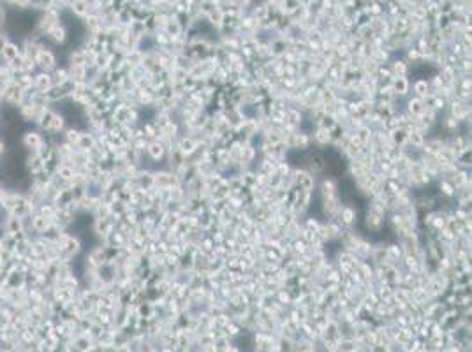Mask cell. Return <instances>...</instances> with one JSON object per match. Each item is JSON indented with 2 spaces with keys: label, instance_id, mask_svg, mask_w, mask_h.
<instances>
[{
  "label": "cell",
  "instance_id": "cell-13",
  "mask_svg": "<svg viewBox=\"0 0 472 352\" xmlns=\"http://www.w3.org/2000/svg\"><path fill=\"white\" fill-rule=\"evenodd\" d=\"M6 151H7V146H6V143H4V141L0 139V162H2V159L6 157Z\"/></svg>",
  "mask_w": 472,
  "mask_h": 352
},
{
  "label": "cell",
  "instance_id": "cell-11",
  "mask_svg": "<svg viewBox=\"0 0 472 352\" xmlns=\"http://www.w3.org/2000/svg\"><path fill=\"white\" fill-rule=\"evenodd\" d=\"M11 41V37L6 34V32H2L0 30V55H2V50H4V46H6L7 43Z\"/></svg>",
  "mask_w": 472,
  "mask_h": 352
},
{
  "label": "cell",
  "instance_id": "cell-12",
  "mask_svg": "<svg viewBox=\"0 0 472 352\" xmlns=\"http://www.w3.org/2000/svg\"><path fill=\"white\" fill-rule=\"evenodd\" d=\"M6 21H7V11H6V7L0 4V30H2V27L6 25Z\"/></svg>",
  "mask_w": 472,
  "mask_h": 352
},
{
  "label": "cell",
  "instance_id": "cell-8",
  "mask_svg": "<svg viewBox=\"0 0 472 352\" xmlns=\"http://www.w3.org/2000/svg\"><path fill=\"white\" fill-rule=\"evenodd\" d=\"M6 285L11 289H23L25 287V271H20V269H11L7 273V280Z\"/></svg>",
  "mask_w": 472,
  "mask_h": 352
},
{
  "label": "cell",
  "instance_id": "cell-6",
  "mask_svg": "<svg viewBox=\"0 0 472 352\" xmlns=\"http://www.w3.org/2000/svg\"><path fill=\"white\" fill-rule=\"evenodd\" d=\"M53 87V81H51L50 72H37L34 74V90L39 92V94H46L50 88Z\"/></svg>",
  "mask_w": 472,
  "mask_h": 352
},
{
  "label": "cell",
  "instance_id": "cell-10",
  "mask_svg": "<svg viewBox=\"0 0 472 352\" xmlns=\"http://www.w3.org/2000/svg\"><path fill=\"white\" fill-rule=\"evenodd\" d=\"M74 173H76V169L72 168L71 164H60V168L57 169V175L58 178H62L64 181H67V183H71L72 181V178H74Z\"/></svg>",
  "mask_w": 472,
  "mask_h": 352
},
{
  "label": "cell",
  "instance_id": "cell-5",
  "mask_svg": "<svg viewBox=\"0 0 472 352\" xmlns=\"http://www.w3.org/2000/svg\"><path fill=\"white\" fill-rule=\"evenodd\" d=\"M2 229L6 234H20L25 231V222L23 218L16 217V215H7L6 220L2 222Z\"/></svg>",
  "mask_w": 472,
  "mask_h": 352
},
{
  "label": "cell",
  "instance_id": "cell-2",
  "mask_svg": "<svg viewBox=\"0 0 472 352\" xmlns=\"http://www.w3.org/2000/svg\"><path fill=\"white\" fill-rule=\"evenodd\" d=\"M34 62H35V67H37V70H41V72H51V70L58 65L57 53H55L50 46L41 48L39 55L35 57Z\"/></svg>",
  "mask_w": 472,
  "mask_h": 352
},
{
  "label": "cell",
  "instance_id": "cell-3",
  "mask_svg": "<svg viewBox=\"0 0 472 352\" xmlns=\"http://www.w3.org/2000/svg\"><path fill=\"white\" fill-rule=\"evenodd\" d=\"M34 211H35L34 203L27 198L25 192H21L20 198H18V201H16V205H14L13 211H11V215H16V217H20V218H25V217H30Z\"/></svg>",
  "mask_w": 472,
  "mask_h": 352
},
{
  "label": "cell",
  "instance_id": "cell-7",
  "mask_svg": "<svg viewBox=\"0 0 472 352\" xmlns=\"http://www.w3.org/2000/svg\"><path fill=\"white\" fill-rule=\"evenodd\" d=\"M55 113H57V109H55L53 106L46 107V109H44L43 113H41L39 120L35 122V125H34V127H35V129H39L41 132H46L48 129H50L51 122H53V116H55Z\"/></svg>",
  "mask_w": 472,
  "mask_h": 352
},
{
  "label": "cell",
  "instance_id": "cell-4",
  "mask_svg": "<svg viewBox=\"0 0 472 352\" xmlns=\"http://www.w3.org/2000/svg\"><path fill=\"white\" fill-rule=\"evenodd\" d=\"M43 37H44V41H48V43L53 44V46H60V44H64L65 39H67V30H65L64 25L57 23V25H53V27H51Z\"/></svg>",
  "mask_w": 472,
  "mask_h": 352
},
{
  "label": "cell",
  "instance_id": "cell-1",
  "mask_svg": "<svg viewBox=\"0 0 472 352\" xmlns=\"http://www.w3.org/2000/svg\"><path fill=\"white\" fill-rule=\"evenodd\" d=\"M46 144V136L35 127H27L20 136V146L25 151H39Z\"/></svg>",
  "mask_w": 472,
  "mask_h": 352
},
{
  "label": "cell",
  "instance_id": "cell-9",
  "mask_svg": "<svg viewBox=\"0 0 472 352\" xmlns=\"http://www.w3.org/2000/svg\"><path fill=\"white\" fill-rule=\"evenodd\" d=\"M21 55V50H20V46H18L14 41H9V43L4 46V50H2V55H0V60H6V62H11V60H14L16 57H20Z\"/></svg>",
  "mask_w": 472,
  "mask_h": 352
},
{
  "label": "cell",
  "instance_id": "cell-14",
  "mask_svg": "<svg viewBox=\"0 0 472 352\" xmlns=\"http://www.w3.org/2000/svg\"><path fill=\"white\" fill-rule=\"evenodd\" d=\"M4 194H6V187H4L2 183H0V201H2V198H4Z\"/></svg>",
  "mask_w": 472,
  "mask_h": 352
}]
</instances>
